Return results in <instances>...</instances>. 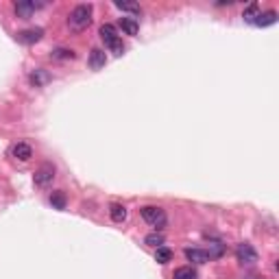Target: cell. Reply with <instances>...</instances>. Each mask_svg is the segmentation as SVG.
Segmentation results:
<instances>
[{"label":"cell","mask_w":279,"mask_h":279,"mask_svg":"<svg viewBox=\"0 0 279 279\" xmlns=\"http://www.w3.org/2000/svg\"><path fill=\"white\" fill-rule=\"evenodd\" d=\"M109 216H111L113 223H124V220H127V207L120 205V203H111L109 205Z\"/></svg>","instance_id":"13"},{"label":"cell","mask_w":279,"mask_h":279,"mask_svg":"<svg viewBox=\"0 0 279 279\" xmlns=\"http://www.w3.org/2000/svg\"><path fill=\"white\" fill-rule=\"evenodd\" d=\"M50 205H53L55 209H66V205H68L66 192H61V190L53 192V194H50Z\"/></svg>","instance_id":"15"},{"label":"cell","mask_w":279,"mask_h":279,"mask_svg":"<svg viewBox=\"0 0 279 279\" xmlns=\"http://www.w3.org/2000/svg\"><path fill=\"white\" fill-rule=\"evenodd\" d=\"M277 22V11H264V13H258V18H255L253 24L260 26V28H266V26H273Z\"/></svg>","instance_id":"11"},{"label":"cell","mask_w":279,"mask_h":279,"mask_svg":"<svg viewBox=\"0 0 279 279\" xmlns=\"http://www.w3.org/2000/svg\"><path fill=\"white\" fill-rule=\"evenodd\" d=\"M28 81H31L33 88H44V85L50 81V75L46 70H42V68H37V70H33L31 75H28Z\"/></svg>","instance_id":"10"},{"label":"cell","mask_w":279,"mask_h":279,"mask_svg":"<svg viewBox=\"0 0 279 279\" xmlns=\"http://www.w3.org/2000/svg\"><path fill=\"white\" fill-rule=\"evenodd\" d=\"M155 260L159 262V264H168V262L173 260V251H170L168 247H157V251H155Z\"/></svg>","instance_id":"20"},{"label":"cell","mask_w":279,"mask_h":279,"mask_svg":"<svg viewBox=\"0 0 279 279\" xmlns=\"http://www.w3.org/2000/svg\"><path fill=\"white\" fill-rule=\"evenodd\" d=\"M15 37H18V42H22V44H35L44 37V28H26V31H20Z\"/></svg>","instance_id":"7"},{"label":"cell","mask_w":279,"mask_h":279,"mask_svg":"<svg viewBox=\"0 0 279 279\" xmlns=\"http://www.w3.org/2000/svg\"><path fill=\"white\" fill-rule=\"evenodd\" d=\"M113 7L120 9V11H129V13H133V15H140L142 13L140 4H135V2H120V0H116V2H113Z\"/></svg>","instance_id":"18"},{"label":"cell","mask_w":279,"mask_h":279,"mask_svg":"<svg viewBox=\"0 0 279 279\" xmlns=\"http://www.w3.org/2000/svg\"><path fill=\"white\" fill-rule=\"evenodd\" d=\"M50 57H53V59H59V61H66V59H75L77 53L70 48H55L53 53H50Z\"/></svg>","instance_id":"17"},{"label":"cell","mask_w":279,"mask_h":279,"mask_svg":"<svg viewBox=\"0 0 279 279\" xmlns=\"http://www.w3.org/2000/svg\"><path fill=\"white\" fill-rule=\"evenodd\" d=\"M144 244H149V247H162L164 244V236L162 233H149V236L144 238Z\"/></svg>","instance_id":"22"},{"label":"cell","mask_w":279,"mask_h":279,"mask_svg":"<svg viewBox=\"0 0 279 279\" xmlns=\"http://www.w3.org/2000/svg\"><path fill=\"white\" fill-rule=\"evenodd\" d=\"M258 13H260V4L258 2H251L247 9L242 11V18H244V22H251V24H253L255 18H258Z\"/></svg>","instance_id":"16"},{"label":"cell","mask_w":279,"mask_h":279,"mask_svg":"<svg viewBox=\"0 0 279 279\" xmlns=\"http://www.w3.org/2000/svg\"><path fill=\"white\" fill-rule=\"evenodd\" d=\"M39 7H44V2H28V0H20V2H15V15L18 18H22V20H28L33 15V11L35 9H39Z\"/></svg>","instance_id":"6"},{"label":"cell","mask_w":279,"mask_h":279,"mask_svg":"<svg viewBox=\"0 0 279 279\" xmlns=\"http://www.w3.org/2000/svg\"><path fill=\"white\" fill-rule=\"evenodd\" d=\"M53 179H55V166L53 164H42V166L35 170V175H33V181H35L37 187L50 186L53 184Z\"/></svg>","instance_id":"5"},{"label":"cell","mask_w":279,"mask_h":279,"mask_svg":"<svg viewBox=\"0 0 279 279\" xmlns=\"http://www.w3.org/2000/svg\"><path fill=\"white\" fill-rule=\"evenodd\" d=\"M92 11H94L92 4H77V7L70 11V18H68L70 31H75V33L85 31V28L92 24Z\"/></svg>","instance_id":"1"},{"label":"cell","mask_w":279,"mask_h":279,"mask_svg":"<svg viewBox=\"0 0 279 279\" xmlns=\"http://www.w3.org/2000/svg\"><path fill=\"white\" fill-rule=\"evenodd\" d=\"M88 64H90V68H92V70H100V68H105V64H107V55H105V50L92 48Z\"/></svg>","instance_id":"8"},{"label":"cell","mask_w":279,"mask_h":279,"mask_svg":"<svg viewBox=\"0 0 279 279\" xmlns=\"http://www.w3.org/2000/svg\"><path fill=\"white\" fill-rule=\"evenodd\" d=\"M120 28L124 31V35H138V31H140V24H138V20L135 18H120Z\"/></svg>","instance_id":"14"},{"label":"cell","mask_w":279,"mask_h":279,"mask_svg":"<svg viewBox=\"0 0 279 279\" xmlns=\"http://www.w3.org/2000/svg\"><path fill=\"white\" fill-rule=\"evenodd\" d=\"M223 253H225V244L223 242H212L209 244V251H207L209 260L212 258H223Z\"/></svg>","instance_id":"21"},{"label":"cell","mask_w":279,"mask_h":279,"mask_svg":"<svg viewBox=\"0 0 279 279\" xmlns=\"http://www.w3.org/2000/svg\"><path fill=\"white\" fill-rule=\"evenodd\" d=\"M98 35H100V39L105 42V46L109 48L113 55L120 57L124 53V44H122V39H120V35H118V31H116V26L113 24H102L98 28Z\"/></svg>","instance_id":"2"},{"label":"cell","mask_w":279,"mask_h":279,"mask_svg":"<svg viewBox=\"0 0 279 279\" xmlns=\"http://www.w3.org/2000/svg\"><path fill=\"white\" fill-rule=\"evenodd\" d=\"M140 214H142V218H144L151 227H155V231H157V229H164V227L168 225V216H166V212H164L162 207H155V205H146V207L140 209Z\"/></svg>","instance_id":"3"},{"label":"cell","mask_w":279,"mask_h":279,"mask_svg":"<svg viewBox=\"0 0 279 279\" xmlns=\"http://www.w3.org/2000/svg\"><path fill=\"white\" fill-rule=\"evenodd\" d=\"M173 279H196V271L192 266H181V269L175 271Z\"/></svg>","instance_id":"19"},{"label":"cell","mask_w":279,"mask_h":279,"mask_svg":"<svg viewBox=\"0 0 279 279\" xmlns=\"http://www.w3.org/2000/svg\"><path fill=\"white\" fill-rule=\"evenodd\" d=\"M11 155L15 159H20V162H28V159L33 157V149L26 144V142H18V144L11 149Z\"/></svg>","instance_id":"9"},{"label":"cell","mask_w":279,"mask_h":279,"mask_svg":"<svg viewBox=\"0 0 279 279\" xmlns=\"http://www.w3.org/2000/svg\"><path fill=\"white\" fill-rule=\"evenodd\" d=\"M186 260L194 262V264H205V262H209V255L203 249H186Z\"/></svg>","instance_id":"12"},{"label":"cell","mask_w":279,"mask_h":279,"mask_svg":"<svg viewBox=\"0 0 279 279\" xmlns=\"http://www.w3.org/2000/svg\"><path fill=\"white\" fill-rule=\"evenodd\" d=\"M236 258L242 266H253L255 262H258V251L253 249V244L242 242V244H238V249H236Z\"/></svg>","instance_id":"4"}]
</instances>
